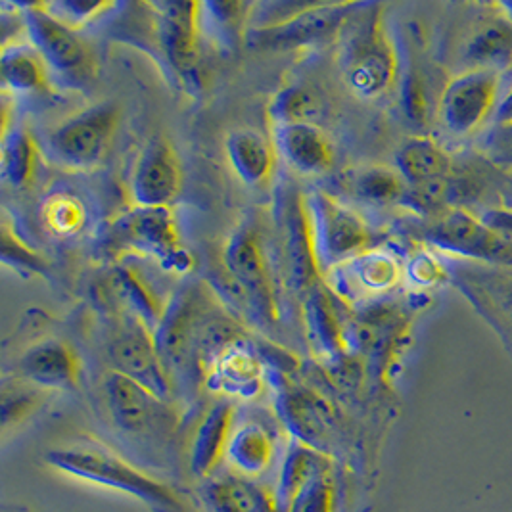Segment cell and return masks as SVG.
<instances>
[{
    "label": "cell",
    "mask_w": 512,
    "mask_h": 512,
    "mask_svg": "<svg viewBox=\"0 0 512 512\" xmlns=\"http://www.w3.org/2000/svg\"><path fill=\"white\" fill-rule=\"evenodd\" d=\"M271 373L275 380V407L280 422L296 442L323 451L330 420L328 405L317 394L296 384L288 374L280 371Z\"/></svg>",
    "instance_id": "cell-19"
},
{
    "label": "cell",
    "mask_w": 512,
    "mask_h": 512,
    "mask_svg": "<svg viewBox=\"0 0 512 512\" xmlns=\"http://www.w3.org/2000/svg\"><path fill=\"white\" fill-rule=\"evenodd\" d=\"M41 148L27 127H12L2 137L0 169L2 181L14 190H25L35 183Z\"/></svg>",
    "instance_id": "cell-32"
},
{
    "label": "cell",
    "mask_w": 512,
    "mask_h": 512,
    "mask_svg": "<svg viewBox=\"0 0 512 512\" xmlns=\"http://www.w3.org/2000/svg\"><path fill=\"white\" fill-rule=\"evenodd\" d=\"M106 397L112 419L129 434H154L171 430L173 413L169 401H163L139 382L112 373L106 378Z\"/></svg>",
    "instance_id": "cell-16"
},
{
    "label": "cell",
    "mask_w": 512,
    "mask_h": 512,
    "mask_svg": "<svg viewBox=\"0 0 512 512\" xmlns=\"http://www.w3.org/2000/svg\"><path fill=\"white\" fill-rule=\"evenodd\" d=\"M346 185L355 198L371 206H392L399 202L403 204L409 190V185L397 169L382 165H369L351 171Z\"/></svg>",
    "instance_id": "cell-34"
},
{
    "label": "cell",
    "mask_w": 512,
    "mask_h": 512,
    "mask_svg": "<svg viewBox=\"0 0 512 512\" xmlns=\"http://www.w3.org/2000/svg\"><path fill=\"white\" fill-rule=\"evenodd\" d=\"M25 382L45 390H73L81 380V357L64 338H47L20 357Z\"/></svg>",
    "instance_id": "cell-21"
},
{
    "label": "cell",
    "mask_w": 512,
    "mask_h": 512,
    "mask_svg": "<svg viewBox=\"0 0 512 512\" xmlns=\"http://www.w3.org/2000/svg\"><path fill=\"white\" fill-rule=\"evenodd\" d=\"M185 169L173 142L156 135L140 148L129 179L137 208H171L183 194Z\"/></svg>",
    "instance_id": "cell-13"
},
{
    "label": "cell",
    "mask_w": 512,
    "mask_h": 512,
    "mask_svg": "<svg viewBox=\"0 0 512 512\" xmlns=\"http://www.w3.org/2000/svg\"><path fill=\"white\" fill-rule=\"evenodd\" d=\"M338 64L348 87L361 98L373 100L394 87L399 62L380 4L363 2L351 16L342 29Z\"/></svg>",
    "instance_id": "cell-2"
},
{
    "label": "cell",
    "mask_w": 512,
    "mask_h": 512,
    "mask_svg": "<svg viewBox=\"0 0 512 512\" xmlns=\"http://www.w3.org/2000/svg\"><path fill=\"white\" fill-rule=\"evenodd\" d=\"M363 2H282L267 4V16L279 20L259 27H250L246 47L254 50L286 52L313 47L338 35Z\"/></svg>",
    "instance_id": "cell-6"
},
{
    "label": "cell",
    "mask_w": 512,
    "mask_h": 512,
    "mask_svg": "<svg viewBox=\"0 0 512 512\" xmlns=\"http://www.w3.org/2000/svg\"><path fill=\"white\" fill-rule=\"evenodd\" d=\"M403 277L415 288L428 290L449 280V269L440 257L428 248L415 250L403 265Z\"/></svg>",
    "instance_id": "cell-39"
},
{
    "label": "cell",
    "mask_w": 512,
    "mask_h": 512,
    "mask_svg": "<svg viewBox=\"0 0 512 512\" xmlns=\"http://www.w3.org/2000/svg\"><path fill=\"white\" fill-rule=\"evenodd\" d=\"M227 321H211L198 344L204 382L221 396L252 399L263 390L265 361L256 344Z\"/></svg>",
    "instance_id": "cell-5"
},
{
    "label": "cell",
    "mask_w": 512,
    "mask_h": 512,
    "mask_svg": "<svg viewBox=\"0 0 512 512\" xmlns=\"http://www.w3.org/2000/svg\"><path fill=\"white\" fill-rule=\"evenodd\" d=\"M148 47L173 83L183 89L200 87V2H142Z\"/></svg>",
    "instance_id": "cell-4"
},
{
    "label": "cell",
    "mask_w": 512,
    "mask_h": 512,
    "mask_svg": "<svg viewBox=\"0 0 512 512\" xmlns=\"http://www.w3.org/2000/svg\"><path fill=\"white\" fill-rule=\"evenodd\" d=\"M2 261L4 265L12 267L18 273L24 275H43L45 263L43 257L29 248L20 234L14 231V227L4 219L2 221Z\"/></svg>",
    "instance_id": "cell-38"
},
{
    "label": "cell",
    "mask_w": 512,
    "mask_h": 512,
    "mask_svg": "<svg viewBox=\"0 0 512 512\" xmlns=\"http://www.w3.org/2000/svg\"><path fill=\"white\" fill-rule=\"evenodd\" d=\"M215 300L210 288L187 284L165 305L162 325L156 330V346L167 371H183L188 357L198 350L200 338L211 321Z\"/></svg>",
    "instance_id": "cell-11"
},
{
    "label": "cell",
    "mask_w": 512,
    "mask_h": 512,
    "mask_svg": "<svg viewBox=\"0 0 512 512\" xmlns=\"http://www.w3.org/2000/svg\"><path fill=\"white\" fill-rule=\"evenodd\" d=\"M98 298L102 307L116 319L137 321L154 334L162 325L165 305L158 300L150 284L129 265H114L98 284Z\"/></svg>",
    "instance_id": "cell-17"
},
{
    "label": "cell",
    "mask_w": 512,
    "mask_h": 512,
    "mask_svg": "<svg viewBox=\"0 0 512 512\" xmlns=\"http://www.w3.org/2000/svg\"><path fill=\"white\" fill-rule=\"evenodd\" d=\"M282 250L288 269V280L296 294L307 296L321 284V269L315 256L307 198L294 194L282 210Z\"/></svg>",
    "instance_id": "cell-18"
},
{
    "label": "cell",
    "mask_w": 512,
    "mask_h": 512,
    "mask_svg": "<svg viewBox=\"0 0 512 512\" xmlns=\"http://www.w3.org/2000/svg\"><path fill=\"white\" fill-rule=\"evenodd\" d=\"M39 403H41V394L37 390H25V388L8 390L6 388L4 396H2V424H4V428L27 419L37 409Z\"/></svg>",
    "instance_id": "cell-40"
},
{
    "label": "cell",
    "mask_w": 512,
    "mask_h": 512,
    "mask_svg": "<svg viewBox=\"0 0 512 512\" xmlns=\"http://www.w3.org/2000/svg\"><path fill=\"white\" fill-rule=\"evenodd\" d=\"M52 18L79 31L102 18H108L121 4L108 0H54L41 2Z\"/></svg>",
    "instance_id": "cell-37"
},
{
    "label": "cell",
    "mask_w": 512,
    "mask_h": 512,
    "mask_svg": "<svg viewBox=\"0 0 512 512\" xmlns=\"http://www.w3.org/2000/svg\"><path fill=\"white\" fill-rule=\"evenodd\" d=\"M396 165L399 175L409 187H422L449 179L451 158L436 140L417 137L407 140L397 150Z\"/></svg>",
    "instance_id": "cell-29"
},
{
    "label": "cell",
    "mask_w": 512,
    "mask_h": 512,
    "mask_svg": "<svg viewBox=\"0 0 512 512\" xmlns=\"http://www.w3.org/2000/svg\"><path fill=\"white\" fill-rule=\"evenodd\" d=\"M307 210L321 275H330L353 257L369 250V225L330 194L321 190L311 192L307 196Z\"/></svg>",
    "instance_id": "cell-9"
},
{
    "label": "cell",
    "mask_w": 512,
    "mask_h": 512,
    "mask_svg": "<svg viewBox=\"0 0 512 512\" xmlns=\"http://www.w3.org/2000/svg\"><path fill=\"white\" fill-rule=\"evenodd\" d=\"M116 328L108 344V359L114 371L144 386L152 394L171 399V374L156 346V334L129 319H116Z\"/></svg>",
    "instance_id": "cell-14"
},
{
    "label": "cell",
    "mask_w": 512,
    "mask_h": 512,
    "mask_svg": "<svg viewBox=\"0 0 512 512\" xmlns=\"http://www.w3.org/2000/svg\"><path fill=\"white\" fill-rule=\"evenodd\" d=\"M499 91V75L491 71L468 70L453 77L443 89L438 117L451 135L474 133L491 114Z\"/></svg>",
    "instance_id": "cell-15"
},
{
    "label": "cell",
    "mask_w": 512,
    "mask_h": 512,
    "mask_svg": "<svg viewBox=\"0 0 512 512\" xmlns=\"http://www.w3.org/2000/svg\"><path fill=\"white\" fill-rule=\"evenodd\" d=\"M225 156L234 175L246 187H265L277 169V146L273 139L248 127L233 129L225 137Z\"/></svg>",
    "instance_id": "cell-24"
},
{
    "label": "cell",
    "mask_w": 512,
    "mask_h": 512,
    "mask_svg": "<svg viewBox=\"0 0 512 512\" xmlns=\"http://www.w3.org/2000/svg\"><path fill=\"white\" fill-rule=\"evenodd\" d=\"M321 100L319 96L302 85H290L275 94L269 116L273 125L280 123H311L319 114Z\"/></svg>",
    "instance_id": "cell-36"
},
{
    "label": "cell",
    "mask_w": 512,
    "mask_h": 512,
    "mask_svg": "<svg viewBox=\"0 0 512 512\" xmlns=\"http://www.w3.org/2000/svg\"><path fill=\"white\" fill-rule=\"evenodd\" d=\"M495 119L501 127L505 129H512V89L511 93L507 94L501 104L497 106V112H495Z\"/></svg>",
    "instance_id": "cell-43"
},
{
    "label": "cell",
    "mask_w": 512,
    "mask_h": 512,
    "mask_svg": "<svg viewBox=\"0 0 512 512\" xmlns=\"http://www.w3.org/2000/svg\"><path fill=\"white\" fill-rule=\"evenodd\" d=\"M509 131V135H512V129H507Z\"/></svg>",
    "instance_id": "cell-44"
},
{
    "label": "cell",
    "mask_w": 512,
    "mask_h": 512,
    "mask_svg": "<svg viewBox=\"0 0 512 512\" xmlns=\"http://www.w3.org/2000/svg\"><path fill=\"white\" fill-rule=\"evenodd\" d=\"M305 330L313 351L328 363L338 367L353 355L348 348V323L338 309L330 290L317 286L303 298Z\"/></svg>",
    "instance_id": "cell-20"
},
{
    "label": "cell",
    "mask_w": 512,
    "mask_h": 512,
    "mask_svg": "<svg viewBox=\"0 0 512 512\" xmlns=\"http://www.w3.org/2000/svg\"><path fill=\"white\" fill-rule=\"evenodd\" d=\"M338 269L367 294H388L403 280V265L397 257L378 248L365 250Z\"/></svg>",
    "instance_id": "cell-31"
},
{
    "label": "cell",
    "mask_w": 512,
    "mask_h": 512,
    "mask_svg": "<svg viewBox=\"0 0 512 512\" xmlns=\"http://www.w3.org/2000/svg\"><path fill=\"white\" fill-rule=\"evenodd\" d=\"M119 121L116 102H100L68 117L48 133L50 160L73 171H91L108 158Z\"/></svg>",
    "instance_id": "cell-8"
},
{
    "label": "cell",
    "mask_w": 512,
    "mask_h": 512,
    "mask_svg": "<svg viewBox=\"0 0 512 512\" xmlns=\"http://www.w3.org/2000/svg\"><path fill=\"white\" fill-rule=\"evenodd\" d=\"M39 215L45 231L58 240L81 238L91 227L89 204L70 188H56L48 192Z\"/></svg>",
    "instance_id": "cell-30"
},
{
    "label": "cell",
    "mask_w": 512,
    "mask_h": 512,
    "mask_svg": "<svg viewBox=\"0 0 512 512\" xmlns=\"http://www.w3.org/2000/svg\"><path fill=\"white\" fill-rule=\"evenodd\" d=\"M256 4L240 0H208L200 2V31L211 45L234 52L246 45L250 20Z\"/></svg>",
    "instance_id": "cell-27"
},
{
    "label": "cell",
    "mask_w": 512,
    "mask_h": 512,
    "mask_svg": "<svg viewBox=\"0 0 512 512\" xmlns=\"http://www.w3.org/2000/svg\"><path fill=\"white\" fill-rule=\"evenodd\" d=\"M466 71L503 73L512 68V16L495 12L480 18L463 47Z\"/></svg>",
    "instance_id": "cell-23"
},
{
    "label": "cell",
    "mask_w": 512,
    "mask_h": 512,
    "mask_svg": "<svg viewBox=\"0 0 512 512\" xmlns=\"http://www.w3.org/2000/svg\"><path fill=\"white\" fill-rule=\"evenodd\" d=\"M273 142L288 165L303 175H323L336 162L332 142L315 123L273 125Z\"/></svg>",
    "instance_id": "cell-22"
},
{
    "label": "cell",
    "mask_w": 512,
    "mask_h": 512,
    "mask_svg": "<svg viewBox=\"0 0 512 512\" xmlns=\"http://www.w3.org/2000/svg\"><path fill=\"white\" fill-rule=\"evenodd\" d=\"M332 509H334V489L328 476L323 474L305 488L292 512H332Z\"/></svg>",
    "instance_id": "cell-41"
},
{
    "label": "cell",
    "mask_w": 512,
    "mask_h": 512,
    "mask_svg": "<svg viewBox=\"0 0 512 512\" xmlns=\"http://www.w3.org/2000/svg\"><path fill=\"white\" fill-rule=\"evenodd\" d=\"M223 271L246 294L256 319L265 323L279 319L275 282L259 234L250 223L240 225L229 234L223 246Z\"/></svg>",
    "instance_id": "cell-12"
},
{
    "label": "cell",
    "mask_w": 512,
    "mask_h": 512,
    "mask_svg": "<svg viewBox=\"0 0 512 512\" xmlns=\"http://www.w3.org/2000/svg\"><path fill=\"white\" fill-rule=\"evenodd\" d=\"M45 459L48 465L64 474L127 493L154 512L185 511L173 489L156 482L106 447L94 443L70 445L48 451Z\"/></svg>",
    "instance_id": "cell-3"
},
{
    "label": "cell",
    "mask_w": 512,
    "mask_h": 512,
    "mask_svg": "<svg viewBox=\"0 0 512 512\" xmlns=\"http://www.w3.org/2000/svg\"><path fill=\"white\" fill-rule=\"evenodd\" d=\"M227 455L240 472L257 476L273 463L275 442L263 426L244 424L234 430Z\"/></svg>",
    "instance_id": "cell-35"
},
{
    "label": "cell",
    "mask_w": 512,
    "mask_h": 512,
    "mask_svg": "<svg viewBox=\"0 0 512 512\" xmlns=\"http://www.w3.org/2000/svg\"><path fill=\"white\" fill-rule=\"evenodd\" d=\"M234 407L231 401L213 405L200 422L190 445V468L198 478H206L221 463L233 438Z\"/></svg>",
    "instance_id": "cell-26"
},
{
    "label": "cell",
    "mask_w": 512,
    "mask_h": 512,
    "mask_svg": "<svg viewBox=\"0 0 512 512\" xmlns=\"http://www.w3.org/2000/svg\"><path fill=\"white\" fill-rule=\"evenodd\" d=\"M328 472V459L321 449L302 442L290 443L284 463L280 466L277 505L279 512H292L305 488Z\"/></svg>",
    "instance_id": "cell-28"
},
{
    "label": "cell",
    "mask_w": 512,
    "mask_h": 512,
    "mask_svg": "<svg viewBox=\"0 0 512 512\" xmlns=\"http://www.w3.org/2000/svg\"><path fill=\"white\" fill-rule=\"evenodd\" d=\"M131 256L148 257L175 275H188L194 269V256L171 208L133 206L104 225L96 236L94 257L114 267Z\"/></svg>",
    "instance_id": "cell-1"
},
{
    "label": "cell",
    "mask_w": 512,
    "mask_h": 512,
    "mask_svg": "<svg viewBox=\"0 0 512 512\" xmlns=\"http://www.w3.org/2000/svg\"><path fill=\"white\" fill-rule=\"evenodd\" d=\"M206 503L213 512H279L277 497L246 480H219L204 489Z\"/></svg>",
    "instance_id": "cell-33"
},
{
    "label": "cell",
    "mask_w": 512,
    "mask_h": 512,
    "mask_svg": "<svg viewBox=\"0 0 512 512\" xmlns=\"http://www.w3.org/2000/svg\"><path fill=\"white\" fill-rule=\"evenodd\" d=\"M20 6L27 39L47 64L52 85L77 91L89 87L96 79L98 60L83 35L52 18L41 2Z\"/></svg>",
    "instance_id": "cell-7"
},
{
    "label": "cell",
    "mask_w": 512,
    "mask_h": 512,
    "mask_svg": "<svg viewBox=\"0 0 512 512\" xmlns=\"http://www.w3.org/2000/svg\"><path fill=\"white\" fill-rule=\"evenodd\" d=\"M0 79L4 94H48L52 79L41 54L27 41H8L0 54Z\"/></svg>",
    "instance_id": "cell-25"
},
{
    "label": "cell",
    "mask_w": 512,
    "mask_h": 512,
    "mask_svg": "<svg viewBox=\"0 0 512 512\" xmlns=\"http://www.w3.org/2000/svg\"><path fill=\"white\" fill-rule=\"evenodd\" d=\"M480 275L486 277L480 282V288L488 290L491 302L499 303L512 319V267H493V271H480Z\"/></svg>",
    "instance_id": "cell-42"
},
{
    "label": "cell",
    "mask_w": 512,
    "mask_h": 512,
    "mask_svg": "<svg viewBox=\"0 0 512 512\" xmlns=\"http://www.w3.org/2000/svg\"><path fill=\"white\" fill-rule=\"evenodd\" d=\"M426 242L457 261H484L493 267H512V240L463 210L451 208L424 231Z\"/></svg>",
    "instance_id": "cell-10"
}]
</instances>
